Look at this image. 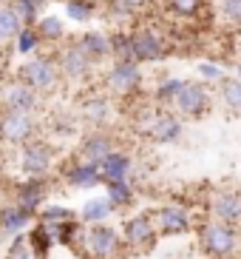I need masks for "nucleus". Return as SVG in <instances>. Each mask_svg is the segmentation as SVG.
Returning a JSON list of instances; mask_svg holds the SVG:
<instances>
[{"label":"nucleus","mask_w":241,"mask_h":259,"mask_svg":"<svg viewBox=\"0 0 241 259\" xmlns=\"http://www.w3.org/2000/svg\"><path fill=\"white\" fill-rule=\"evenodd\" d=\"M199 236V251L204 259H233L241 251V225L219 220H204L199 228H193Z\"/></svg>","instance_id":"1"},{"label":"nucleus","mask_w":241,"mask_h":259,"mask_svg":"<svg viewBox=\"0 0 241 259\" xmlns=\"http://www.w3.org/2000/svg\"><path fill=\"white\" fill-rule=\"evenodd\" d=\"M15 77L20 83H26L29 89H34L40 97L54 94L63 85V77H60L54 54H45V52H34V54H29V57H23V63L17 66Z\"/></svg>","instance_id":"2"},{"label":"nucleus","mask_w":241,"mask_h":259,"mask_svg":"<svg viewBox=\"0 0 241 259\" xmlns=\"http://www.w3.org/2000/svg\"><path fill=\"white\" fill-rule=\"evenodd\" d=\"M145 71L136 60H111L102 71V92L119 100H131L142 94Z\"/></svg>","instance_id":"3"},{"label":"nucleus","mask_w":241,"mask_h":259,"mask_svg":"<svg viewBox=\"0 0 241 259\" xmlns=\"http://www.w3.org/2000/svg\"><path fill=\"white\" fill-rule=\"evenodd\" d=\"M77 253H83L85 259H119L125 253V242H122V234L111 222L85 225Z\"/></svg>","instance_id":"4"},{"label":"nucleus","mask_w":241,"mask_h":259,"mask_svg":"<svg viewBox=\"0 0 241 259\" xmlns=\"http://www.w3.org/2000/svg\"><path fill=\"white\" fill-rule=\"evenodd\" d=\"M57 145L48 137H34L29 143H23L17 148V168H20L23 177H48L57 168Z\"/></svg>","instance_id":"5"},{"label":"nucleus","mask_w":241,"mask_h":259,"mask_svg":"<svg viewBox=\"0 0 241 259\" xmlns=\"http://www.w3.org/2000/svg\"><path fill=\"white\" fill-rule=\"evenodd\" d=\"M213 103H216L213 85L202 83V80H185L170 108H173L182 120H202V117L210 114Z\"/></svg>","instance_id":"6"},{"label":"nucleus","mask_w":241,"mask_h":259,"mask_svg":"<svg viewBox=\"0 0 241 259\" xmlns=\"http://www.w3.org/2000/svg\"><path fill=\"white\" fill-rule=\"evenodd\" d=\"M119 234H122V242H125V251H134V253H148L159 242V231L151 211H136L131 217H125Z\"/></svg>","instance_id":"7"},{"label":"nucleus","mask_w":241,"mask_h":259,"mask_svg":"<svg viewBox=\"0 0 241 259\" xmlns=\"http://www.w3.org/2000/svg\"><path fill=\"white\" fill-rule=\"evenodd\" d=\"M54 60H57L63 83H85V80H91V74L97 69V66L85 57L83 49L74 43V37L60 43V49L54 52Z\"/></svg>","instance_id":"8"},{"label":"nucleus","mask_w":241,"mask_h":259,"mask_svg":"<svg viewBox=\"0 0 241 259\" xmlns=\"http://www.w3.org/2000/svg\"><path fill=\"white\" fill-rule=\"evenodd\" d=\"M40 134L37 114H23V111H0V143L9 148H20Z\"/></svg>","instance_id":"9"},{"label":"nucleus","mask_w":241,"mask_h":259,"mask_svg":"<svg viewBox=\"0 0 241 259\" xmlns=\"http://www.w3.org/2000/svg\"><path fill=\"white\" fill-rule=\"evenodd\" d=\"M151 213H153L159 236H185L196 228L193 213H190V208L185 202H162Z\"/></svg>","instance_id":"10"},{"label":"nucleus","mask_w":241,"mask_h":259,"mask_svg":"<svg viewBox=\"0 0 241 259\" xmlns=\"http://www.w3.org/2000/svg\"><path fill=\"white\" fill-rule=\"evenodd\" d=\"M131 34H134V60L139 66L165 60L167 52H170L167 37L156 26H136V29H131Z\"/></svg>","instance_id":"11"},{"label":"nucleus","mask_w":241,"mask_h":259,"mask_svg":"<svg viewBox=\"0 0 241 259\" xmlns=\"http://www.w3.org/2000/svg\"><path fill=\"white\" fill-rule=\"evenodd\" d=\"M77 117L88 128H108L113 117V97L105 92H88L77 103Z\"/></svg>","instance_id":"12"},{"label":"nucleus","mask_w":241,"mask_h":259,"mask_svg":"<svg viewBox=\"0 0 241 259\" xmlns=\"http://www.w3.org/2000/svg\"><path fill=\"white\" fill-rule=\"evenodd\" d=\"M48 194H51V174L48 177H26L23 183H17L12 188V202H17L20 208L31 211L37 217V211L48 202Z\"/></svg>","instance_id":"13"},{"label":"nucleus","mask_w":241,"mask_h":259,"mask_svg":"<svg viewBox=\"0 0 241 259\" xmlns=\"http://www.w3.org/2000/svg\"><path fill=\"white\" fill-rule=\"evenodd\" d=\"M60 180L68 185V188H77V191H91V188H97V185H102L99 165L97 162L83 160V157H77V154L68 162H63Z\"/></svg>","instance_id":"14"},{"label":"nucleus","mask_w":241,"mask_h":259,"mask_svg":"<svg viewBox=\"0 0 241 259\" xmlns=\"http://www.w3.org/2000/svg\"><path fill=\"white\" fill-rule=\"evenodd\" d=\"M40 108V94L20 83L17 77L6 80L3 94H0V111H23V114H37Z\"/></svg>","instance_id":"15"},{"label":"nucleus","mask_w":241,"mask_h":259,"mask_svg":"<svg viewBox=\"0 0 241 259\" xmlns=\"http://www.w3.org/2000/svg\"><path fill=\"white\" fill-rule=\"evenodd\" d=\"M148 134L159 145H173L185 134V120L176 114L173 108H156L151 117V125H148Z\"/></svg>","instance_id":"16"},{"label":"nucleus","mask_w":241,"mask_h":259,"mask_svg":"<svg viewBox=\"0 0 241 259\" xmlns=\"http://www.w3.org/2000/svg\"><path fill=\"white\" fill-rule=\"evenodd\" d=\"M207 211L213 220L241 225V191L235 188H213L207 199Z\"/></svg>","instance_id":"17"},{"label":"nucleus","mask_w":241,"mask_h":259,"mask_svg":"<svg viewBox=\"0 0 241 259\" xmlns=\"http://www.w3.org/2000/svg\"><path fill=\"white\" fill-rule=\"evenodd\" d=\"M113 148H119V145H116V140H113V134L108 128H88L83 137H80L77 157H83V160L97 162V165H99V162L105 160Z\"/></svg>","instance_id":"18"},{"label":"nucleus","mask_w":241,"mask_h":259,"mask_svg":"<svg viewBox=\"0 0 241 259\" xmlns=\"http://www.w3.org/2000/svg\"><path fill=\"white\" fill-rule=\"evenodd\" d=\"M74 43L85 52L94 66H105V63L113 60V49H111V34L102 29H85L74 37Z\"/></svg>","instance_id":"19"},{"label":"nucleus","mask_w":241,"mask_h":259,"mask_svg":"<svg viewBox=\"0 0 241 259\" xmlns=\"http://www.w3.org/2000/svg\"><path fill=\"white\" fill-rule=\"evenodd\" d=\"M34 213L20 208L17 202H6L0 205V239H12V236H20L34 225Z\"/></svg>","instance_id":"20"},{"label":"nucleus","mask_w":241,"mask_h":259,"mask_svg":"<svg viewBox=\"0 0 241 259\" xmlns=\"http://www.w3.org/2000/svg\"><path fill=\"white\" fill-rule=\"evenodd\" d=\"M134 168H136V160L131 157L128 151L113 148L105 160L99 162V177H102V183H119V180H128L131 183Z\"/></svg>","instance_id":"21"},{"label":"nucleus","mask_w":241,"mask_h":259,"mask_svg":"<svg viewBox=\"0 0 241 259\" xmlns=\"http://www.w3.org/2000/svg\"><path fill=\"white\" fill-rule=\"evenodd\" d=\"M48 234L54 236V242L63 245V248H71L77 251L80 248V239H83V231L85 225L80 222V217H71V220H63V222H43Z\"/></svg>","instance_id":"22"},{"label":"nucleus","mask_w":241,"mask_h":259,"mask_svg":"<svg viewBox=\"0 0 241 259\" xmlns=\"http://www.w3.org/2000/svg\"><path fill=\"white\" fill-rule=\"evenodd\" d=\"M34 29H37L40 40H43V46H60V43L68 40V29L63 23V17L57 15H40Z\"/></svg>","instance_id":"23"},{"label":"nucleus","mask_w":241,"mask_h":259,"mask_svg":"<svg viewBox=\"0 0 241 259\" xmlns=\"http://www.w3.org/2000/svg\"><path fill=\"white\" fill-rule=\"evenodd\" d=\"M113 213H116V211H113V205L105 199V194H102V197L85 199L77 217H80V222H83V225H99V222H108Z\"/></svg>","instance_id":"24"},{"label":"nucleus","mask_w":241,"mask_h":259,"mask_svg":"<svg viewBox=\"0 0 241 259\" xmlns=\"http://www.w3.org/2000/svg\"><path fill=\"white\" fill-rule=\"evenodd\" d=\"M105 185V199L113 205V211H128L136 205V188L128 180H119V183H102Z\"/></svg>","instance_id":"25"},{"label":"nucleus","mask_w":241,"mask_h":259,"mask_svg":"<svg viewBox=\"0 0 241 259\" xmlns=\"http://www.w3.org/2000/svg\"><path fill=\"white\" fill-rule=\"evenodd\" d=\"M26 239H29V245H31V251L37 253V259H48L51 256V251H54V236L48 234V228H45L40 220H34V225H31L29 231H26Z\"/></svg>","instance_id":"26"},{"label":"nucleus","mask_w":241,"mask_h":259,"mask_svg":"<svg viewBox=\"0 0 241 259\" xmlns=\"http://www.w3.org/2000/svg\"><path fill=\"white\" fill-rule=\"evenodd\" d=\"M216 100L230 111V114H241V80L238 77L227 74L219 83V92H216Z\"/></svg>","instance_id":"27"},{"label":"nucleus","mask_w":241,"mask_h":259,"mask_svg":"<svg viewBox=\"0 0 241 259\" xmlns=\"http://www.w3.org/2000/svg\"><path fill=\"white\" fill-rule=\"evenodd\" d=\"M20 29H23V20L17 15V9L12 6V0H9V3L0 6V46L12 43L20 34Z\"/></svg>","instance_id":"28"},{"label":"nucleus","mask_w":241,"mask_h":259,"mask_svg":"<svg viewBox=\"0 0 241 259\" xmlns=\"http://www.w3.org/2000/svg\"><path fill=\"white\" fill-rule=\"evenodd\" d=\"M99 0H66V17L71 23H91L99 15Z\"/></svg>","instance_id":"29"},{"label":"nucleus","mask_w":241,"mask_h":259,"mask_svg":"<svg viewBox=\"0 0 241 259\" xmlns=\"http://www.w3.org/2000/svg\"><path fill=\"white\" fill-rule=\"evenodd\" d=\"M80 128V117L71 114V111H57V114L48 117V137L54 140H66L71 134H77Z\"/></svg>","instance_id":"30"},{"label":"nucleus","mask_w":241,"mask_h":259,"mask_svg":"<svg viewBox=\"0 0 241 259\" xmlns=\"http://www.w3.org/2000/svg\"><path fill=\"white\" fill-rule=\"evenodd\" d=\"M12 43H15V52L20 54V57H29V54L40 52V46H43V40H40V34H37L34 26H23L20 34H17Z\"/></svg>","instance_id":"31"},{"label":"nucleus","mask_w":241,"mask_h":259,"mask_svg":"<svg viewBox=\"0 0 241 259\" xmlns=\"http://www.w3.org/2000/svg\"><path fill=\"white\" fill-rule=\"evenodd\" d=\"M111 49H113V60H134V34L128 29H113Z\"/></svg>","instance_id":"32"},{"label":"nucleus","mask_w":241,"mask_h":259,"mask_svg":"<svg viewBox=\"0 0 241 259\" xmlns=\"http://www.w3.org/2000/svg\"><path fill=\"white\" fill-rule=\"evenodd\" d=\"M165 9L179 20H193V17L202 15L204 0H165Z\"/></svg>","instance_id":"33"},{"label":"nucleus","mask_w":241,"mask_h":259,"mask_svg":"<svg viewBox=\"0 0 241 259\" xmlns=\"http://www.w3.org/2000/svg\"><path fill=\"white\" fill-rule=\"evenodd\" d=\"M182 83H185L182 77H165V80H159L156 92H153V100H156L162 108H165V106H173V100H176V94H179Z\"/></svg>","instance_id":"34"},{"label":"nucleus","mask_w":241,"mask_h":259,"mask_svg":"<svg viewBox=\"0 0 241 259\" xmlns=\"http://www.w3.org/2000/svg\"><path fill=\"white\" fill-rule=\"evenodd\" d=\"M196 71H199V80H202V83H207V85H219L221 80L227 77L224 66H221V63H213V60H202L196 66Z\"/></svg>","instance_id":"35"},{"label":"nucleus","mask_w":241,"mask_h":259,"mask_svg":"<svg viewBox=\"0 0 241 259\" xmlns=\"http://www.w3.org/2000/svg\"><path fill=\"white\" fill-rule=\"evenodd\" d=\"M3 259H37V253L31 251V245H29V239H26V234H20V236H12V239H9Z\"/></svg>","instance_id":"36"},{"label":"nucleus","mask_w":241,"mask_h":259,"mask_svg":"<svg viewBox=\"0 0 241 259\" xmlns=\"http://www.w3.org/2000/svg\"><path fill=\"white\" fill-rule=\"evenodd\" d=\"M71 217H77V211H71L68 205H60V202H45L37 211L40 222H63V220H71Z\"/></svg>","instance_id":"37"},{"label":"nucleus","mask_w":241,"mask_h":259,"mask_svg":"<svg viewBox=\"0 0 241 259\" xmlns=\"http://www.w3.org/2000/svg\"><path fill=\"white\" fill-rule=\"evenodd\" d=\"M12 6L17 9V15H20L23 26H34V23H37V17L43 15V12H40L43 6L31 3V0H12Z\"/></svg>","instance_id":"38"},{"label":"nucleus","mask_w":241,"mask_h":259,"mask_svg":"<svg viewBox=\"0 0 241 259\" xmlns=\"http://www.w3.org/2000/svg\"><path fill=\"white\" fill-rule=\"evenodd\" d=\"M219 12H221V20L227 26H241V0H221L219 3Z\"/></svg>","instance_id":"39"},{"label":"nucleus","mask_w":241,"mask_h":259,"mask_svg":"<svg viewBox=\"0 0 241 259\" xmlns=\"http://www.w3.org/2000/svg\"><path fill=\"white\" fill-rule=\"evenodd\" d=\"M116 3H119L122 9H128V12H131L134 17H139V15L145 12V9H148V6L153 3V0H116Z\"/></svg>","instance_id":"40"},{"label":"nucleus","mask_w":241,"mask_h":259,"mask_svg":"<svg viewBox=\"0 0 241 259\" xmlns=\"http://www.w3.org/2000/svg\"><path fill=\"white\" fill-rule=\"evenodd\" d=\"M233 54H235V60L241 63V26L235 29V37H233Z\"/></svg>","instance_id":"41"},{"label":"nucleus","mask_w":241,"mask_h":259,"mask_svg":"<svg viewBox=\"0 0 241 259\" xmlns=\"http://www.w3.org/2000/svg\"><path fill=\"white\" fill-rule=\"evenodd\" d=\"M3 85H6V71H3V66H0V94H3Z\"/></svg>","instance_id":"42"},{"label":"nucleus","mask_w":241,"mask_h":259,"mask_svg":"<svg viewBox=\"0 0 241 259\" xmlns=\"http://www.w3.org/2000/svg\"><path fill=\"white\" fill-rule=\"evenodd\" d=\"M235 77L241 80V63H235Z\"/></svg>","instance_id":"43"},{"label":"nucleus","mask_w":241,"mask_h":259,"mask_svg":"<svg viewBox=\"0 0 241 259\" xmlns=\"http://www.w3.org/2000/svg\"><path fill=\"white\" fill-rule=\"evenodd\" d=\"M3 191H6V185H3V180H0V197H3Z\"/></svg>","instance_id":"44"},{"label":"nucleus","mask_w":241,"mask_h":259,"mask_svg":"<svg viewBox=\"0 0 241 259\" xmlns=\"http://www.w3.org/2000/svg\"><path fill=\"white\" fill-rule=\"evenodd\" d=\"M3 3H9V0H0V6H3Z\"/></svg>","instance_id":"45"},{"label":"nucleus","mask_w":241,"mask_h":259,"mask_svg":"<svg viewBox=\"0 0 241 259\" xmlns=\"http://www.w3.org/2000/svg\"><path fill=\"white\" fill-rule=\"evenodd\" d=\"M238 259H241V251H238Z\"/></svg>","instance_id":"46"},{"label":"nucleus","mask_w":241,"mask_h":259,"mask_svg":"<svg viewBox=\"0 0 241 259\" xmlns=\"http://www.w3.org/2000/svg\"><path fill=\"white\" fill-rule=\"evenodd\" d=\"M233 259H238V256H233Z\"/></svg>","instance_id":"47"}]
</instances>
